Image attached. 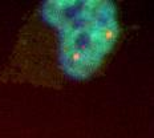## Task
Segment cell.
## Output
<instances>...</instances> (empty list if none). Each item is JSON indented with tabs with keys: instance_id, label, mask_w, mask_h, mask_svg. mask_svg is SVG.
<instances>
[{
	"instance_id": "1",
	"label": "cell",
	"mask_w": 154,
	"mask_h": 138,
	"mask_svg": "<svg viewBox=\"0 0 154 138\" xmlns=\"http://www.w3.org/2000/svg\"><path fill=\"white\" fill-rule=\"evenodd\" d=\"M38 17L54 37V63L72 81L93 77L121 33L118 11L109 0H47Z\"/></svg>"
}]
</instances>
